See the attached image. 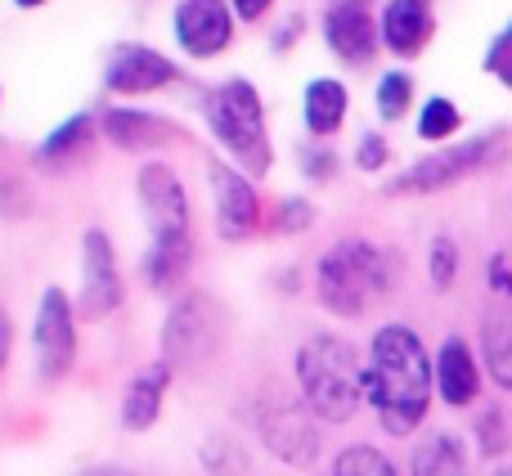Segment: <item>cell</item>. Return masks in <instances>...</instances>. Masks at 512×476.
Here are the masks:
<instances>
[{
	"mask_svg": "<svg viewBox=\"0 0 512 476\" xmlns=\"http://www.w3.org/2000/svg\"><path fill=\"white\" fill-rule=\"evenodd\" d=\"M436 387V369L427 360L414 328L387 324L373 333L369 364H364V400L378 409L391 436H409L427 414Z\"/></svg>",
	"mask_w": 512,
	"mask_h": 476,
	"instance_id": "cell-1",
	"label": "cell"
},
{
	"mask_svg": "<svg viewBox=\"0 0 512 476\" xmlns=\"http://www.w3.org/2000/svg\"><path fill=\"white\" fill-rule=\"evenodd\" d=\"M297 387L301 405L324 423H346L364 400V369L351 342L333 333H315L297 351Z\"/></svg>",
	"mask_w": 512,
	"mask_h": 476,
	"instance_id": "cell-2",
	"label": "cell"
},
{
	"mask_svg": "<svg viewBox=\"0 0 512 476\" xmlns=\"http://www.w3.org/2000/svg\"><path fill=\"white\" fill-rule=\"evenodd\" d=\"M396 283V256L373 247L369 238H342L324 252L315 270V292L324 301V310L333 315H364L382 292H391Z\"/></svg>",
	"mask_w": 512,
	"mask_h": 476,
	"instance_id": "cell-3",
	"label": "cell"
},
{
	"mask_svg": "<svg viewBox=\"0 0 512 476\" xmlns=\"http://www.w3.org/2000/svg\"><path fill=\"white\" fill-rule=\"evenodd\" d=\"M207 126L216 140L243 162L248 176H265L270 171V140H265V113L261 99L248 81H225L207 95Z\"/></svg>",
	"mask_w": 512,
	"mask_h": 476,
	"instance_id": "cell-4",
	"label": "cell"
},
{
	"mask_svg": "<svg viewBox=\"0 0 512 476\" xmlns=\"http://www.w3.org/2000/svg\"><path fill=\"white\" fill-rule=\"evenodd\" d=\"M225 333H230V310L212 292H185L162 324V360L171 369H198L225 346Z\"/></svg>",
	"mask_w": 512,
	"mask_h": 476,
	"instance_id": "cell-5",
	"label": "cell"
},
{
	"mask_svg": "<svg viewBox=\"0 0 512 476\" xmlns=\"http://www.w3.org/2000/svg\"><path fill=\"white\" fill-rule=\"evenodd\" d=\"M504 144H508L504 135L490 131V135H477V140L454 144V149H441V153H432V158L414 162L405 176L391 180L387 194L405 198V194H436V189H450V185H459V180H468L472 171L490 167V162L504 153Z\"/></svg>",
	"mask_w": 512,
	"mask_h": 476,
	"instance_id": "cell-6",
	"label": "cell"
},
{
	"mask_svg": "<svg viewBox=\"0 0 512 476\" xmlns=\"http://www.w3.org/2000/svg\"><path fill=\"white\" fill-rule=\"evenodd\" d=\"M140 207L153 243H194V234H189V194L167 162H149L140 171Z\"/></svg>",
	"mask_w": 512,
	"mask_h": 476,
	"instance_id": "cell-7",
	"label": "cell"
},
{
	"mask_svg": "<svg viewBox=\"0 0 512 476\" xmlns=\"http://www.w3.org/2000/svg\"><path fill=\"white\" fill-rule=\"evenodd\" d=\"M32 342H36V373H41V382L68 378L72 360H77V315H72L63 288H45Z\"/></svg>",
	"mask_w": 512,
	"mask_h": 476,
	"instance_id": "cell-8",
	"label": "cell"
},
{
	"mask_svg": "<svg viewBox=\"0 0 512 476\" xmlns=\"http://www.w3.org/2000/svg\"><path fill=\"white\" fill-rule=\"evenodd\" d=\"M261 441L288 468H315L319 463L315 414L306 405H297V400H274V405L261 409Z\"/></svg>",
	"mask_w": 512,
	"mask_h": 476,
	"instance_id": "cell-9",
	"label": "cell"
},
{
	"mask_svg": "<svg viewBox=\"0 0 512 476\" xmlns=\"http://www.w3.org/2000/svg\"><path fill=\"white\" fill-rule=\"evenodd\" d=\"M122 306V274H117V256L104 230H86L81 238V292H77V315L81 319H104Z\"/></svg>",
	"mask_w": 512,
	"mask_h": 476,
	"instance_id": "cell-10",
	"label": "cell"
},
{
	"mask_svg": "<svg viewBox=\"0 0 512 476\" xmlns=\"http://www.w3.org/2000/svg\"><path fill=\"white\" fill-rule=\"evenodd\" d=\"M207 176L216 189V230H221V238H230V243L248 238L261 221V198H256L252 180L243 171L225 167V162H207Z\"/></svg>",
	"mask_w": 512,
	"mask_h": 476,
	"instance_id": "cell-11",
	"label": "cell"
},
{
	"mask_svg": "<svg viewBox=\"0 0 512 476\" xmlns=\"http://www.w3.org/2000/svg\"><path fill=\"white\" fill-rule=\"evenodd\" d=\"M378 32L382 27L373 23V14H369L364 0H337L324 18L328 45H333V54L346 59V63H369L373 50H378Z\"/></svg>",
	"mask_w": 512,
	"mask_h": 476,
	"instance_id": "cell-12",
	"label": "cell"
},
{
	"mask_svg": "<svg viewBox=\"0 0 512 476\" xmlns=\"http://www.w3.org/2000/svg\"><path fill=\"white\" fill-rule=\"evenodd\" d=\"M230 9L225 0H180L176 9V36L189 54L207 59V54H221L230 45Z\"/></svg>",
	"mask_w": 512,
	"mask_h": 476,
	"instance_id": "cell-13",
	"label": "cell"
},
{
	"mask_svg": "<svg viewBox=\"0 0 512 476\" xmlns=\"http://www.w3.org/2000/svg\"><path fill=\"white\" fill-rule=\"evenodd\" d=\"M171 77H176L171 59H162L149 45H122V50L108 59V72H104L108 90H117V95H149V90L167 86Z\"/></svg>",
	"mask_w": 512,
	"mask_h": 476,
	"instance_id": "cell-14",
	"label": "cell"
},
{
	"mask_svg": "<svg viewBox=\"0 0 512 476\" xmlns=\"http://www.w3.org/2000/svg\"><path fill=\"white\" fill-rule=\"evenodd\" d=\"M171 364L158 360L149 369H140L131 382H126V396H122V427L126 432H149L162 414V396L171 387Z\"/></svg>",
	"mask_w": 512,
	"mask_h": 476,
	"instance_id": "cell-15",
	"label": "cell"
},
{
	"mask_svg": "<svg viewBox=\"0 0 512 476\" xmlns=\"http://www.w3.org/2000/svg\"><path fill=\"white\" fill-rule=\"evenodd\" d=\"M477 360H472L468 342H459V337H450V342L441 346V355H436V391H441L445 405L463 409L477 400Z\"/></svg>",
	"mask_w": 512,
	"mask_h": 476,
	"instance_id": "cell-16",
	"label": "cell"
},
{
	"mask_svg": "<svg viewBox=\"0 0 512 476\" xmlns=\"http://www.w3.org/2000/svg\"><path fill=\"white\" fill-rule=\"evenodd\" d=\"M382 41L396 54H418L432 41V9L427 0H391L382 14Z\"/></svg>",
	"mask_w": 512,
	"mask_h": 476,
	"instance_id": "cell-17",
	"label": "cell"
},
{
	"mask_svg": "<svg viewBox=\"0 0 512 476\" xmlns=\"http://www.w3.org/2000/svg\"><path fill=\"white\" fill-rule=\"evenodd\" d=\"M104 135L117 149H153V144H167L176 126L153 113H140V108H113V113H104Z\"/></svg>",
	"mask_w": 512,
	"mask_h": 476,
	"instance_id": "cell-18",
	"label": "cell"
},
{
	"mask_svg": "<svg viewBox=\"0 0 512 476\" xmlns=\"http://www.w3.org/2000/svg\"><path fill=\"white\" fill-rule=\"evenodd\" d=\"M342 117H346L342 81H333V77L310 81V86H306V126H310V131H315V135H333L337 126H342Z\"/></svg>",
	"mask_w": 512,
	"mask_h": 476,
	"instance_id": "cell-19",
	"label": "cell"
},
{
	"mask_svg": "<svg viewBox=\"0 0 512 476\" xmlns=\"http://www.w3.org/2000/svg\"><path fill=\"white\" fill-rule=\"evenodd\" d=\"M414 476H468V454L459 436L436 432L414 450Z\"/></svg>",
	"mask_w": 512,
	"mask_h": 476,
	"instance_id": "cell-20",
	"label": "cell"
},
{
	"mask_svg": "<svg viewBox=\"0 0 512 476\" xmlns=\"http://www.w3.org/2000/svg\"><path fill=\"white\" fill-rule=\"evenodd\" d=\"M481 351H486V369L495 373L499 387L512 391V315L508 310H490L481 324Z\"/></svg>",
	"mask_w": 512,
	"mask_h": 476,
	"instance_id": "cell-21",
	"label": "cell"
},
{
	"mask_svg": "<svg viewBox=\"0 0 512 476\" xmlns=\"http://www.w3.org/2000/svg\"><path fill=\"white\" fill-rule=\"evenodd\" d=\"M189 261H194V243H153L144 256V279L153 292H171L189 274Z\"/></svg>",
	"mask_w": 512,
	"mask_h": 476,
	"instance_id": "cell-22",
	"label": "cell"
},
{
	"mask_svg": "<svg viewBox=\"0 0 512 476\" xmlns=\"http://www.w3.org/2000/svg\"><path fill=\"white\" fill-rule=\"evenodd\" d=\"M198 459H203V468L212 476H248V454H243V445L230 441V436H212Z\"/></svg>",
	"mask_w": 512,
	"mask_h": 476,
	"instance_id": "cell-23",
	"label": "cell"
},
{
	"mask_svg": "<svg viewBox=\"0 0 512 476\" xmlns=\"http://www.w3.org/2000/svg\"><path fill=\"white\" fill-rule=\"evenodd\" d=\"M333 476H396L387 454H378L373 445H351V450L337 454Z\"/></svg>",
	"mask_w": 512,
	"mask_h": 476,
	"instance_id": "cell-24",
	"label": "cell"
},
{
	"mask_svg": "<svg viewBox=\"0 0 512 476\" xmlns=\"http://www.w3.org/2000/svg\"><path fill=\"white\" fill-rule=\"evenodd\" d=\"M86 140H90V117H72L68 126H59V131L45 140L41 162H50V167H54V162H68Z\"/></svg>",
	"mask_w": 512,
	"mask_h": 476,
	"instance_id": "cell-25",
	"label": "cell"
},
{
	"mask_svg": "<svg viewBox=\"0 0 512 476\" xmlns=\"http://www.w3.org/2000/svg\"><path fill=\"white\" fill-rule=\"evenodd\" d=\"M459 131V108L450 104V99H427L423 104V117H418V135L423 140H445V135Z\"/></svg>",
	"mask_w": 512,
	"mask_h": 476,
	"instance_id": "cell-26",
	"label": "cell"
},
{
	"mask_svg": "<svg viewBox=\"0 0 512 476\" xmlns=\"http://www.w3.org/2000/svg\"><path fill=\"white\" fill-rule=\"evenodd\" d=\"M409 95H414V81H409L405 72H387V77L378 81V113L387 117V122H396L409 108Z\"/></svg>",
	"mask_w": 512,
	"mask_h": 476,
	"instance_id": "cell-27",
	"label": "cell"
},
{
	"mask_svg": "<svg viewBox=\"0 0 512 476\" xmlns=\"http://www.w3.org/2000/svg\"><path fill=\"white\" fill-rule=\"evenodd\" d=\"M454 274H459V247H454V238H436L432 243V283L436 288H450Z\"/></svg>",
	"mask_w": 512,
	"mask_h": 476,
	"instance_id": "cell-28",
	"label": "cell"
},
{
	"mask_svg": "<svg viewBox=\"0 0 512 476\" xmlns=\"http://www.w3.org/2000/svg\"><path fill=\"white\" fill-rule=\"evenodd\" d=\"M486 68L495 72L499 81H504V86H512V27L504 36H499L495 45H490V59H486Z\"/></svg>",
	"mask_w": 512,
	"mask_h": 476,
	"instance_id": "cell-29",
	"label": "cell"
},
{
	"mask_svg": "<svg viewBox=\"0 0 512 476\" xmlns=\"http://www.w3.org/2000/svg\"><path fill=\"white\" fill-rule=\"evenodd\" d=\"M306 225H310V207L301 198H288L279 207V230H306Z\"/></svg>",
	"mask_w": 512,
	"mask_h": 476,
	"instance_id": "cell-30",
	"label": "cell"
},
{
	"mask_svg": "<svg viewBox=\"0 0 512 476\" xmlns=\"http://www.w3.org/2000/svg\"><path fill=\"white\" fill-rule=\"evenodd\" d=\"M490 288L504 292V297L512 301V261L508 256H495V261H490Z\"/></svg>",
	"mask_w": 512,
	"mask_h": 476,
	"instance_id": "cell-31",
	"label": "cell"
},
{
	"mask_svg": "<svg viewBox=\"0 0 512 476\" xmlns=\"http://www.w3.org/2000/svg\"><path fill=\"white\" fill-rule=\"evenodd\" d=\"M481 436H486V441H481V450H486V454L504 450V427H499V414H486V423H481Z\"/></svg>",
	"mask_w": 512,
	"mask_h": 476,
	"instance_id": "cell-32",
	"label": "cell"
},
{
	"mask_svg": "<svg viewBox=\"0 0 512 476\" xmlns=\"http://www.w3.org/2000/svg\"><path fill=\"white\" fill-rule=\"evenodd\" d=\"M382 158H387V144H382L378 135H369V140L360 144V167L373 171V167H382Z\"/></svg>",
	"mask_w": 512,
	"mask_h": 476,
	"instance_id": "cell-33",
	"label": "cell"
},
{
	"mask_svg": "<svg viewBox=\"0 0 512 476\" xmlns=\"http://www.w3.org/2000/svg\"><path fill=\"white\" fill-rule=\"evenodd\" d=\"M234 9L243 14V23H252V18H261L270 9V0H234Z\"/></svg>",
	"mask_w": 512,
	"mask_h": 476,
	"instance_id": "cell-34",
	"label": "cell"
},
{
	"mask_svg": "<svg viewBox=\"0 0 512 476\" xmlns=\"http://www.w3.org/2000/svg\"><path fill=\"white\" fill-rule=\"evenodd\" d=\"M9 346H14V328H9V315L0 310V369H5V360H9Z\"/></svg>",
	"mask_w": 512,
	"mask_h": 476,
	"instance_id": "cell-35",
	"label": "cell"
},
{
	"mask_svg": "<svg viewBox=\"0 0 512 476\" xmlns=\"http://www.w3.org/2000/svg\"><path fill=\"white\" fill-rule=\"evenodd\" d=\"M77 476H140V472L117 468V463H99V468H86V472H77Z\"/></svg>",
	"mask_w": 512,
	"mask_h": 476,
	"instance_id": "cell-36",
	"label": "cell"
},
{
	"mask_svg": "<svg viewBox=\"0 0 512 476\" xmlns=\"http://www.w3.org/2000/svg\"><path fill=\"white\" fill-rule=\"evenodd\" d=\"M18 5H27V9H32V5H45V0H18Z\"/></svg>",
	"mask_w": 512,
	"mask_h": 476,
	"instance_id": "cell-37",
	"label": "cell"
},
{
	"mask_svg": "<svg viewBox=\"0 0 512 476\" xmlns=\"http://www.w3.org/2000/svg\"><path fill=\"white\" fill-rule=\"evenodd\" d=\"M495 476H512V468H504V472H495Z\"/></svg>",
	"mask_w": 512,
	"mask_h": 476,
	"instance_id": "cell-38",
	"label": "cell"
}]
</instances>
